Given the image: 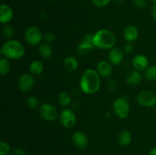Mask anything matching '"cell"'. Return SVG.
Returning a JSON list of instances; mask_svg holds the SVG:
<instances>
[{"label": "cell", "mask_w": 156, "mask_h": 155, "mask_svg": "<svg viewBox=\"0 0 156 155\" xmlns=\"http://www.w3.org/2000/svg\"><path fill=\"white\" fill-rule=\"evenodd\" d=\"M10 151V145L4 141H0V155H8Z\"/></svg>", "instance_id": "25"}, {"label": "cell", "mask_w": 156, "mask_h": 155, "mask_svg": "<svg viewBox=\"0 0 156 155\" xmlns=\"http://www.w3.org/2000/svg\"><path fill=\"white\" fill-rule=\"evenodd\" d=\"M113 110L120 119H126L129 115L130 110L129 102L124 97L116 99L113 103Z\"/></svg>", "instance_id": "4"}, {"label": "cell", "mask_w": 156, "mask_h": 155, "mask_svg": "<svg viewBox=\"0 0 156 155\" xmlns=\"http://www.w3.org/2000/svg\"><path fill=\"white\" fill-rule=\"evenodd\" d=\"M152 18H154V20L156 21V4H155L152 7Z\"/></svg>", "instance_id": "34"}, {"label": "cell", "mask_w": 156, "mask_h": 155, "mask_svg": "<svg viewBox=\"0 0 156 155\" xmlns=\"http://www.w3.org/2000/svg\"><path fill=\"white\" fill-rule=\"evenodd\" d=\"M34 77L31 74H28V73H24V74H21L19 78H18V88L22 92H28L34 87Z\"/></svg>", "instance_id": "9"}, {"label": "cell", "mask_w": 156, "mask_h": 155, "mask_svg": "<svg viewBox=\"0 0 156 155\" xmlns=\"http://www.w3.org/2000/svg\"><path fill=\"white\" fill-rule=\"evenodd\" d=\"M94 45L91 43L87 42V41L83 40H82V42L79 44L77 47V51L78 53L80 55H87L93 50V49L94 48Z\"/></svg>", "instance_id": "19"}, {"label": "cell", "mask_w": 156, "mask_h": 155, "mask_svg": "<svg viewBox=\"0 0 156 155\" xmlns=\"http://www.w3.org/2000/svg\"><path fill=\"white\" fill-rule=\"evenodd\" d=\"M3 34H4L5 37L6 38H12L14 36V29L12 26L6 25L3 28Z\"/></svg>", "instance_id": "27"}, {"label": "cell", "mask_w": 156, "mask_h": 155, "mask_svg": "<svg viewBox=\"0 0 156 155\" xmlns=\"http://www.w3.org/2000/svg\"><path fill=\"white\" fill-rule=\"evenodd\" d=\"M142 81V75L140 72L136 70L131 71L130 72L128 73V74L126 77V83L129 84V85L136 86L138 85Z\"/></svg>", "instance_id": "17"}, {"label": "cell", "mask_w": 156, "mask_h": 155, "mask_svg": "<svg viewBox=\"0 0 156 155\" xmlns=\"http://www.w3.org/2000/svg\"><path fill=\"white\" fill-rule=\"evenodd\" d=\"M38 51H39L40 56L44 59H49L53 53L51 46L48 43H44L41 44L39 48H38Z\"/></svg>", "instance_id": "20"}, {"label": "cell", "mask_w": 156, "mask_h": 155, "mask_svg": "<svg viewBox=\"0 0 156 155\" xmlns=\"http://www.w3.org/2000/svg\"><path fill=\"white\" fill-rule=\"evenodd\" d=\"M111 0H91V2L98 8H103L108 5Z\"/></svg>", "instance_id": "28"}, {"label": "cell", "mask_w": 156, "mask_h": 155, "mask_svg": "<svg viewBox=\"0 0 156 155\" xmlns=\"http://www.w3.org/2000/svg\"><path fill=\"white\" fill-rule=\"evenodd\" d=\"M133 3L136 7L140 8V9H144L147 5L146 0H133Z\"/></svg>", "instance_id": "30"}, {"label": "cell", "mask_w": 156, "mask_h": 155, "mask_svg": "<svg viewBox=\"0 0 156 155\" xmlns=\"http://www.w3.org/2000/svg\"><path fill=\"white\" fill-rule=\"evenodd\" d=\"M13 11L12 8L6 4L0 5V22L2 24H7L13 18Z\"/></svg>", "instance_id": "13"}, {"label": "cell", "mask_w": 156, "mask_h": 155, "mask_svg": "<svg viewBox=\"0 0 156 155\" xmlns=\"http://www.w3.org/2000/svg\"><path fill=\"white\" fill-rule=\"evenodd\" d=\"M114 2H115L117 3H122L124 2V0H113Z\"/></svg>", "instance_id": "36"}, {"label": "cell", "mask_w": 156, "mask_h": 155, "mask_svg": "<svg viewBox=\"0 0 156 155\" xmlns=\"http://www.w3.org/2000/svg\"><path fill=\"white\" fill-rule=\"evenodd\" d=\"M117 139L120 145L126 147V146L130 144L131 141H132V136L129 131L121 130L117 134Z\"/></svg>", "instance_id": "16"}, {"label": "cell", "mask_w": 156, "mask_h": 155, "mask_svg": "<svg viewBox=\"0 0 156 155\" xmlns=\"http://www.w3.org/2000/svg\"><path fill=\"white\" fill-rule=\"evenodd\" d=\"M116 44V36L111 30L101 29L94 33V45L101 50H111Z\"/></svg>", "instance_id": "2"}, {"label": "cell", "mask_w": 156, "mask_h": 155, "mask_svg": "<svg viewBox=\"0 0 156 155\" xmlns=\"http://www.w3.org/2000/svg\"><path fill=\"white\" fill-rule=\"evenodd\" d=\"M139 104L145 107H153L156 105V94L152 91H143L137 95Z\"/></svg>", "instance_id": "6"}, {"label": "cell", "mask_w": 156, "mask_h": 155, "mask_svg": "<svg viewBox=\"0 0 156 155\" xmlns=\"http://www.w3.org/2000/svg\"><path fill=\"white\" fill-rule=\"evenodd\" d=\"M96 71H98L101 77L108 78L112 74V65H111V62H108V61H101L98 63Z\"/></svg>", "instance_id": "14"}, {"label": "cell", "mask_w": 156, "mask_h": 155, "mask_svg": "<svg viewBox=\"0 0 156 155\" xmlns=\"http://www.w3.org/2000/svg\"><path fill=\"white\" fill-rule=\"evenodd\" d=\"M132 65L136 71H145L149 67V59L144 55H136L133 59Z\"/></svg>", "instance_id": "11"}, {"label": "cell", "mask_w": 156, "mask_h": 155, "mask_svg": "<svg viewBox=\"0 0 156 155\" xmlns=\"http://www.w3.org/2000/svg\"><path fill=\"white\" fill-rule=\"evenodd\" d=\"M123 53L120 49L114 47L110 50L108 53V60L111 62V65H118L123 62Z\"/></svg>", "instance_id": "12"}, {"label": "cell", "mask_w": 156, "mask_h": 155, "mask_svg": "<svg viewBox=\"0 0 156 155\" xmlns=\"http://www.w3.org/2000/svg\"><path fill=\"white\" fill-rule=\"evenodd\" d=\"M63 66L69 71H74L79 67V61L74 56H68L63 61Z\"/></svg>", "instance_id": "18"}, {"label": "cell", "mask_w": 156, "mask_h": 155, "mask_svg": "<svg viewBox=\"0 0 156 155\" xmlns=\"http://www.w3.org/2000/svg\"><path fill=\"white\" fill-rule=\"evenodd\" d=\"M144 76L148 81H156V65H151L148 67L144 71Z\"/></svg>", "instance_id": "23"}, {"label": "cell", "mask_w": 156, "mask_h": 155, "mask_svg": "<svg viewBox=\"0 0 156 155\" xmlns=\"http://www.w3.org/2000/svg\"><path fill=\"white\" fill-rule=\"evenodd\" d=\"M44 39L47 41V43H52L56 40V35L53 32H47L44 36Z\"/></svg>", "instance_id": "29"}, {"label": "cell", "mask_w": 156, "mask_h": 155, "mask_svg": "<svg viewBox=\"0 0 156 155\" xmlns=\"http://www.w3.org/2000/svg\"><path fill=\"white\" fill-rule=\"evenodd\" d=\"M25 155H31V154H30V153H26Z\"/></svg>", "instance_id": "38"}, {"label": "cell", "mask_w": 156, "mask_h": 155, "mask_svg": "<svg viewBox=\"0 0 156 155\" xmlns=\"http://www.w3.org/2000/svg\"><path fill=\"white\" fill-rule=\"evenodd\" d=\"M59 122L63 127L71 129L76 123V116L74 112L69 109H65L59 115Z\"/></svg>", "instance_id": "7"}, {"label": "cell", "mask_w": 156, "mask_h": 155, "mask_svg": "<svg viewBox=\"0 0 156 155\" xmlns=\"http://www.w3.org/2000/svg\"><path fill=\"white\" fill-rule=\"evenodd\" d=\"M40 114L44 119L52 122L56 119L57 116V111L56 107L51 103H44L40 108Z\"/></svg>", "instance_id": "8"}, {"label": "cell", "mask_w": 156, "mask_h": 155, "mask_svg": "<svg viewBox=\"0 0 156 155\" xmlns=\"http://www.w3.org/2000/svg\"><path fill=\"white\" fill-rule=\"evenodd\" d=\"M45 1H53V0H45Z\"/></svg>", "instance_id": "39"}, {"label": "cell", "mask_w": 156, "mask_h": 155, "mask_svg": "<svg viewBox=\"0 0 156 155\" xmlns=\"http://www.w3.org/2000/svg\"><path fill=\"white\" fill-rule=\"evenodd\" d=\"M79 84L81 90L85 94H93L100 88L101 76L96 70L88 68L81 76Z\"/></svg>", "instance_id": "1"}, {"label": "cell", "mask_w": 156, "mask_h": 155, "mask_svg": "<svg viewBox=\"0 0 156 155\" xmlns=\"http://www.w3.org/2000/svg\"><path fill=\"white\" fill-rule=\"evenodd\" d=\"M133 45L131 43H127L123 47V52L126 54H131L133 52Z\"/></svg>", "instance_id": "31"}, {"label": "cell", "mask_w": 156, "mask_h": 155, "mask_svg": "<svg viewBox=\"0 0 156 155\" xmlns=\"http://www.w3.org/2000/svg\"><path fill=\"white\" fill-rule=\"evenodd\" d=\"M58 102L62 106H67L71 103V96L67 92H61L58 95Z\"/></svg>", "instance_id": "22"}, {"label": "cell", "mask_w": 156, "mask_h": 155, "mask_svg": "<svg viewBox=\"0 0 156 155\" xmlns=\"http://www.w3.org/2000/svg\"><path fill=\"white\" fill-rule=\"evenodd\" d=\"M148 155H156V147H154V148L151 149V150H149Z\"/></svg>", "instance_id": "35"}, {"label": "cell", "mask_w": 156, "mask_h": 155, "mask_svg": "<svg viewBox=\"0 0 156 155\" xmlns=\"http://www.w3.org/2000/svg\"><path fill=\"white\" fill-rule=\"evenodd\" d=\"M123 36L127 43H132L135 41L139 36V30L136 27L133 25H129L124 29Z\"/></svg>", "instance_id": "15"}, {"label": "cell", "mask_w": 156, "mask_h": 155, "mask_svg": "<svg viewBox=\"0 0 156 155\" xmlns=\"http://www.w3.org/2000/svg\"><path fill=\"white\" fill-rule=\"evenodd\" d=\"M24 39L30 45L37 46L44 39V35L37 27L31 26L27 27L24 32Z\"/></svg>", "instance_id": "5"}, {"label": "cell", "mask_w": 156, "mask_h": 155, "mask_svg": "<svg viewBox=\"0 0 156 155\" xmlns=\"http://www.w3.org/2000/svg\"><path fill=\"white\" fill-rule=\"evenodd\" d=\"M1 53L6 59H18L24 56L25 49L19 41L16 40H9L2 45Z\"/></svg>", "instance_id": "3"}, {"label": "cell", "mask_w": 156, "mask_h": 155, "mask_svg": "<svg viewBox=\"0 0 156 155\" xmlns=\"http://www.w3.org/2000/svg\"><path fill=\"white\" fill-rule=\"evenodd\" d=\"M26 153L21 147H16L13 150V155H25Z\"/></svg>", "instance_id": "33"}, {"label": "cell", "mask_w": 156, "mask_h": 155, "mask_svg": "<svg viewBox=\"0 0 156 155\" xmlns=\"http://www.w3.org/2000/svg\"><path fill=\"white\" fill-rule=\"evenodd\" d=\"M150 1H151V2H152V3H153V4H154V5H155V4H156V0H150Z\"/></svg>", "instance_id": "37"}, {"label": "cell", "mask_w": 156, "mask_h": 155, "mask_svg": "<svg viewBox=\"0 0 156 155\" xmlns=\"http://www.w3.org/2000/svg\"><path fill=\"white\" fill-rule=\"evenodd\" d=\"M83 40L87 41V42L91 43L94 44V33H88L84 36Z\"/></svg>", "instance_id": "32"}, {"label": "cell", "mask_w": 156, "mask_h": 155, "mask_svg": "<svg viewBox=\"0 0 156 155\" xmlns=\"http://www.w3.org/2000/svg\"><path fill=\"white\" fill-rule=\"evenodd\" d=\"M27 105L29 108L32 109H34L37 108L38 105H39V100L37 97H29L27 99Z\"/></svg>", "instance_id": "26"}, {"label": "cell", "mask_w": 156, "mask_h": 155, "mask_svg": "<svg viewBox=\"0 0 156 155\" xmlns=\"http://www.w3.org/2000/svg\"><path fill=\"white\" fill-rule=\"evenodd\" d=\"M73 144L79 149H84L88 146V138L87 135L81 131H77L72 136Z\"/></svg>", "instance_id": "10"}, {"label": "cell", "mask_w": 156, "mask_h": 155, "mask_svg": "<svg viewBox=\"0 0 156 155\" xmlns=\"http://www.w3.org/2000/svg\"><path fill=\"white\" fill-rule=\"evenodd\" d=\"M29 71L34 74H41L44 71V63L39 60L33 61L29 65Z\"/></svg>", "instance_id": "21"}, {"label": "cell", "mask_w": 156, "mask_h": 155, "mask_svg": "<svg viewBox=\"0 0 156 155\" xmlns=\"http://www.w3.org/2000/svg\"><path fill=\"white\" fill-rule=\"evenodd\" d=\"M10 64L6 59H2L0 60V73L2 75H5L10 71Z\"/></svg>", "instance_id": "24"}]
</instances>
